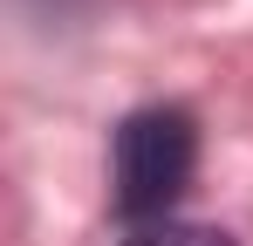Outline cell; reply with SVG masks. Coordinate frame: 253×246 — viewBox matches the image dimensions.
Masks as SVG:
<instances>
[{"mask_svg":"<svg viewBox=\"0 0 253 246\" xmlns=\"http://www.w3.org/2000/svg\"><path fill=\"white\" fill-rule=\"evenodd\" d=\"M199 171V123L178 103H151L130 110L110 137V185H117V212L130 226H158L171 219V205L185 199Z\"/></svg>","mask_w":253,"mask_h":246,"instance_id":"cell-1","label":"cell"},{"mask_svg":"<svg viewBox=\"0 0 253 246\" xmlns=\"http://www.w3.org/2000/svg\"><path fill=\"white\" fill-rule=\"evenodd\" d=\"M124 246H240L219 226H192V219H158V226H130Z\"/></svg>","mask_w":253,"mask_h":246,"instance_id":"cell-2","label":"cell"}]
</instances>
